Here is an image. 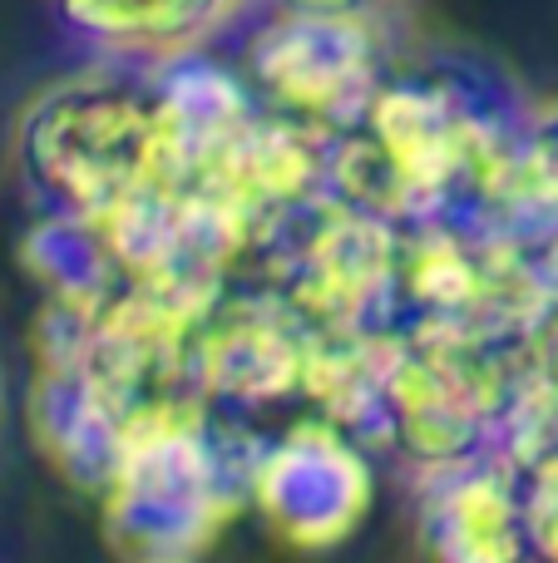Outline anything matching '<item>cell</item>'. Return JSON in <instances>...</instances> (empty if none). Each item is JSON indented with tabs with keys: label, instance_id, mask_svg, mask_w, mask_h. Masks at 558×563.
Instances as JSON below:
<instances>
[{
	"label": "cell",
	"instance_id": "8",
	"mask_svg": "<svg viewBox=\"0 0 558 563\" xmlns=\"http://www.w3.org/2000/svg\"><path fill=\"white\" fill-rule=\"evenodd\" d=\"M243 0H49L55 20L109 59H154L203 49L208 35L237 15Z\"/></svg>",
	"mask_w": 558,
	"mask_h": 563
},
{
	"label": "cell",
	"instance_id": "7",
	"mask_svg": "<svg viewBox=\"0 0 558 563\" xmlns=\"http://www.w3.org/2000/svg\"><path fill=\"white\" fill-rule=\"evenodd\" d=\"M415 529L431 563H534L510 455L421 470Z\"/></svg>",
	"mask_w": 558,
	"mask_h": 563
},
{
	"label": "cell",
	"instance_id": "5",
	"mask_svg": "<svg viewBox=\"0 0 558 563\" xmlns=\"http://www.w3.org/2000/svg\"><path fill=\"white\" fill-rule=\"evenodd\" d=\"M386 69L391 55L381 40V20L277 10L243 45V75L253 95L272 114L312 124L322 134L361 124Z\"/></svg>",
	"mask_w": 558,
	"mask_h": 563
},
{
	"label": "cell",
	"instance_id": "12",
	"mask_svg": "<svg viewBox=\"0 0 558 563\" xmlns=\"http://www.w3.org/2000/svg\"><path fill=\"white\" fill-rule=\"evenodd\" d=\"M529 366H534V420L529 435L539 426H558V238L549 257V287H544V307L529 327Z\"/></svg>",
	"mask_w": 558,
	"mask_h": 563
},
{
	"label": "cell",
	"instance_id": "10",
	"mask_svg": "<svg viewBox=\"0 0 558 563\" xmlns=\"http://www.w3.org/2000/svg\"><path fill=\"white\" fill-rule=\"evenodd\" d=\"M490 228L524 238H558V99L529 104L500 168Z\"/></svg>",
	"mask_w": 558,
	"mask_h": 563
},
{
	"label": "cell",
	"instance_id": "2",
	"mask_svg": "<svg viewBox=\"0 0 558 563\" xmlns=\"http://www.w3.org/2000/svg\"><path fill=\"white\" fill-rule=\"evenodd\" d=\"M524 109L529 104L475 59L431 55L386 69L361 129L395 178L401 223L455 218L490 228L500 168Z\"/></svg>",
	"mask_w": 558,
	"mask_h": 563
},
{
	"label": "cell",
	"instance_id": "13",
	"mask_svg": "<svg viewBox=\"0 0 558 563\" xmlns=\"http://www.w3.org/2000/svg\"><path fill=\"white\" fill-rule=\"evenodd\" d=\"M272 10L292 15H336V20H381L395 0H267Z\"/></svg>",
	"mask_w": 558,
	"mask_h": 563
},
{
	"label": "cell",
	"instance_id": "1",
	"mask_svg": "<svg viewBox=\"0 0 558 563\" xmlns=\"http://www.w3.org/2000/svg\"><path fill=\"white\" fill-rule=\"evenodd\" d=\"M15 168L45 213L104 223L124 203L178 188L183 144L154 65L109 59L45 85L15 119Z\"/></svg>",
	"mask_w": 558,
	"mask_h": 563
},
{
	"label": "cell",
	"instance_id": "9",
	"mask_svg": "<svg viewBox=\"0 0 558 563\" xmlns=\"http://www.w3.org/2000/svg\"><path fill=\"white\" fill-rule=\"evenodd\" d=\"M20 263L40 282L49 307H69L85 311V317H94L99 307H109L129 287V273L109 233L89 218L45 213L20 243Z\"/></svg>",
	"mask_w": 558,
	"mask_h": 563
},
{
	"label": "cell",
	"instance_id": "11",
	"mask_svg": "<svg viewBox=\"0 0 558 563\" xmlns=\"http://www.w3.org/2000/svg\"><path fill=\"white\" fill-rule=\"evenodd\" d=\"M514 485L534 563H558V426H539L514 450Z\"/></svg>",
	"mask_w": 558,
	"mask_h": 563
},
{
	"label": "cell",
	"instance_id": "14",
	"mask_svg": "<svg viewBox=\"0 0 558 563\" xmlns=\"http://www.w3.org/2000/svg\"><path fill=\"white\" fill-rule=\"evenodd\" d=\"M5 420H10V400H5V380H0V435H5Z\"/></svg>",
	"mask_w": 558,
	"mask_h": 563
},
{
	"label": "cell",
	"instance_id": "4",
	"mask_svg": "<svg viewBox=\"0 0 558 563\" xmlns=\"http://www.w3.org/2000/svg\"><path fill=\"white\" fill-rule=\"evenodd\" d=\"M253 450L213 420H178L129 440L104 485V544L119 563H203L247 505Z\"/></svg>",
	"mask_w": 558,
	"mask_h": 563
},
{
	"label": "cell",
	"instance_id": "6",
	"mask_svg": "<svg viewBox=\"0 0 558 563\" xmlns=\"http://www.w3.org/2000/svg\"><path fill=\"white\" fill-rule=\"evenodd\" d=\"M371 460L356 435L322 416H306L272 435L253 455V495L257 515L292 549H336L371 515Z\"/></svg>",
	"mask_w": 558,
	"mask_h": 563
},
{
	"label": "cell",
	"instance_id": "3",
	"mask_svg": "<svg viewBox=\"0 0 558 563\" xmlns=\"http://www.w3.org/2000/svg\"><path fill=\"white\" fill-rule=\"evenodd\" d=\"M534 420L529 336H391L381 351V445L415 470L514 455Z\"/></svg>",
	"mask_w": 558,
	"mask_h": 563
}]
</instances>
